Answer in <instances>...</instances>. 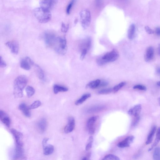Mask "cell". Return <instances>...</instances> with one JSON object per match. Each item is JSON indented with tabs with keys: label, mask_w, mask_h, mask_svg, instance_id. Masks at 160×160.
Here are the masks:
<instances>
[{
	"label": "cell",
	"mask_w": 160,
	"mask_h": 160,
	"mask_svg": "<svg viewBox=\"0 0 160 160\" xmlns=\"http://www.w3.org/2000/svg\"><path fill=\"white\" fill-rule=\"evenodd\" d=\"M133 89L144 91H146L147 90L146 87L145 86L142 85H137L134 86L133 87Z\"/></svg>",
	"instance_id": "f35d334b"
},
{
	"label": "cell",
	"mask_w": 160,
	"mask_h": 160,
	"mask_svg": "<svg viewBox=\"0 0 160 160\" xmlns=\"http://www.w3.org/2000/svg\"><path fill=\"white\" fill-rule=\"evenodd\" d=\"M157 85L159 86H160V81L158 82L157 83Z\"/></svg>",
	"instance_id": "c3c4849f"
},
{
	"label": "cell",
	"mask_w": 160,
	"mask_h": 160,
	"mask_svg": "<svg viewBox=\"0 0 160 160\" xmlns=\"http://www.w3.org/2000/svg\"><path fill=\"white\" fill-rule=\"evenodd\" d=\"M53 49L59 54L64 55L65 54L67 49V41L65 38L58 36Z\"/></svg>",
	"instance_id": "277c9868"
},
{
	"label": "cell",
	"mask_w": 160,
	"mask_h": 160,
	"mask_svg": "<svg viewBox=\"0 0 160 160\" xmlns=\"http://www.w3.org/2000/svg\"><path fill=\"white\" fill-rule=\"evenodd\" d=\"M0 65H1V67L2 68L5 67L7 65L5 62L3 60L1 56V64H0Z\"/></svg>",
	"instance_id": "60d3db41"
},
{
	"label": "cell",
	"mask_w": 160,
	"mask_h": 160,
	"mask_svg": "<svg viewBox=\"0 0 160 160\" xmlns=\"http://www.w3.org/2000/svg\"><path fill=\"white\" fill-rule=\"evenodd\" d=\"M54 93L57 94L59 92H65L68 90V88L63 86L55 84L53 87Z\"/></svg>",
	"instance_id": "603a6c76"
},
{
	"label": "cell",
	"mask_w": 160,
	"mask_h": 160,
	"mask_svg": "<svg viewBox=\"0 0 160 160\" xmlns=\"http://www.w3.org/2000/svg\"><path fill=\"white\" fill-rule=\"evenodd\" d=\"M100 82L101 80H99L92 81L87 84L86 87L92 89L96 88H98Z\"/></svg>",
	"instance_id": "484cf974"
},
{
	"label": "cell",
	"mask_w": 160,
	"mask_h": 160,
	"mask_svg": "<svg viewBox=\"0 0 160 160\" xmlns=\"http://www.w3.org/2000/svg\"><path fill=\"white\" fill-rule=\"evenodd\" d=\"M108 84V83L107 82L105 81H101V82H100L99 85L98 87H104L107 86Z\"/></svg>",
	"instance_id": "b9f144b4"
},
{
	"label": "cell",
	"mask_w": 160,
	"mask_h": 160,
	"mask_svg": "<svg viewBox=\"0 0 160 160\" xmlns=\"http://www.w3.org/2000/svg\"><path fill=\"white\" fill-rule=\"evenodd\" d=\"M34 13L36 17L40 22L46 23L51 20V11L42 7L36 8L34 9Z\"/></svg>",
	"instance_id": "7a4b0ae2"
},
{
	"label": "cell",
	"mask_w": 160,
	"mask_h": 160,
	"mask_svg": "<svg viewBox=\"0 0 160 160\" xmlns=\"http://www.w3.org/2000/svg\"><path fill=\"white\" fill-rule=\"evenodd\" d=\"M47 127V122L45 118H42L37 122L36 127L40 133L44 132Z\"/></svg>",
	"instance_id": "4fadbf2b"
},
{
	"label": "cell",
	"mask_w": 160,
	"mask_h": 160,
	"mask_svg": "<svg viewBox=\"0 0 160 160\" xmlns=\"http://www.w3.org/2000/svg\"><path fill=\"white\" fill-rule=\"evenodd\" d=\"M145 29L146 32L149 34H152L155 33L154 31L152 30L151 28L148 26H145Z\"/></svg>",
	"instance_id": "ab89813d"
},
{
	"label": "cell",
	"mask_w": 160,
	"mask_h": 160,
	"mask_svg": "<svg viewBox=\"0 0 160 160\" xmlns=\"http://www.w3.org/2000/svg\"><path fill=\"white\" fill-rule=\"evenodd\" d=\"M48 140L49 139L47 138H46L43 140L42 142V145L43 147H45L46 146L47 142Z\"/></svg>",
	"instance_id": "ee69618b"
},
{
	"label": "cell",
	"mask_w": 160,
	"mask_h": 160,
	"mask_svg": "<svg viewBox=\"0 0 160 160\" xmlns=\"http://www.w3.org/2000/svg\"><path fill=\"white\" fill-rule=\"evenodd\" d=\"M155 51L154 48L152 46L147 47L146 50L144 55V59L146 62L152 61L154 57Z\"/></svg>",
	"instance_id": "8fae6325"
},
{
	"label": "cell",
	"mask_w": 160,
	"mask_h": 160,
	"mask_svg": "<svg viewBox=\"0 0 160 160\" xmlns=\"http://www.w3.org/2000/svg\"><path fill=\"white\" fill-rule=\"evenodd\" d=\"M91 96L90 93H87L84 94L79 99L77 100L75 103V104L76 105H79L83 103L88 98H89Z\"/></svg>",
	"instance_id": "83f0119b"
},
{
	"label": "cell",
	"mask_w": 160,
	"mask_h": 160,
	"mask_svg": "<svg viewBox=\"0 0 160 160\" xmlns=\"http://www.w3.org/2000/svg\"><path fill=\"white\" fill-rule=\"evenodd\" d=\"M34 64L33 61L29 57H26L22 59L20 62V67L26 70L30 69L31 66Z\"/></svg>",
	"instance_id": "5bb4252c"
},
{
	"label": "cell",
	"mask_w": 160,
	"mask_h": 160,
	"mask_svg": "<svg viewBox=\"0 0 160 160\" xmlns=\"http://www.w3.org/2000/svg\"><path fill=\"white\" fill-rule=\"evenodd\" d=\"M102 160H120V159L117 156L112 154H109L106 155Z\"/></svg>",
	"instance_id": "4dcf8cb0"
},
{
	"label": "cell",
	"mask_w": 160,
	"mask_h": 160,
	"mask_svg": "<svg viewBox=\"0 0 160 160\" xmlns=\"http://www.w3.org/2000/svg\"><path fill=\"white\" fill-rule=\"evenodd\" d=\"M81 160H90V159L89 157H86L83 158Z\"/></svg>",
	"instance_id": "7dc6e473"
},
{
	"label": "cell",
	"mask_w": 160,
	"mask_h": 160,
	"mask_svg": "<svg viewBox=\"0 0 160 160\" xmlns=\"http://www.w3.org/2000/svg\"><path fill=\"white\" fill-rule=\"evenodd\" d=\"M159 102V105H160V98H159L158 99Z\"/></svg>",
	"instance_id": "f907efd6"
},
{
	"label": "cell",
	"mask_w": 160,
	"mask_h": 160,
	"mask_svg": "<svg viewBox=\"0 0 160 160\" xmlns=\"http://www.w3.org/2000/svg\"><path fill=\"white\" fill-rule=\"evenodd\" d=\"M54 151V147L52 145H48L43 147V153L45 155H51Z\"/></svg>",
	"instance_id": "cb8c5ba5"
},
{
	"label": "cell",
	"mask_w": 160,
	"mask_h": 160,
	"mask_svg": "<svg viewBox=\"0 0 160 160\" xmlns=\"http://www.w3.org/2000/svg\"><path fill=\"white\" fill-rule=\"evenodd\" d=\"M156 72L159 75H160V67H158L156 68Z\"/></svg>",
	"instance_id": "f6af8a7d"
},
{
	"label": "cell",
	"mask_w": 160,
	"mask_h": 160,
	"mask_svg": "<svg viewBox=\"0 0 160 160\" xmlns=\"http://www.w3.org/2000/svg\"><path fill=\"white\" fill-rule=\"evenodd\" d=\"M69 28L68 24H66L64 23H62L61 25V30L62 32L66 33L67 32Z\"/></svg>",
	"instance_id": "74e56055"
},
{
	"label": "cell",
	"mask_w": 160,
	"mask_h": 160,
	"mask_svg": "<svg viewBox=\"0 0 160 160\" xmlns=\"http://www.w3.org/2000/svg\"><path fill=\"white\" fill-rule=\"evenodd\" d=\"M57 36L52 32H47L44 34V38L47 45L53 48Z\"/></svg>",
	"instance_id": "52a82bcc"
},
{
	"label": "cell",
	"mask_w": 160,
	"mask_h": 160,
	"mask_svg": "<svg viewBox=\"0 0 160 160\" xmlns=\"http://www.w3.org/2000/svg\"><path fill=\"white\" fill-rule=\"evenodd\" d=\"M155 33L157 35L160 36V27H158L155 28Z\"/></svg>",
	"instance_id": "7bdbcfd3"
},
{
	"label": "cell",
	"mask_w": 160,
	"mask_h": 160,
	"mask_svg": "<svg viewBox=\"0 0 160 160\" xmlns=\"http://www.w3.org/2000/svg\"><path fill=\"white\" fill-rule=\"evenodd\" d=\"M153 160H160V147H157L153 152Z\"/></svg>",
	"instance_id": "f546056e"
},
{
	"label": "cell",
	"mask_w": 160,
	"mask_h": 160,
	"mask_svg": "<svg viewBox=\"0 0 160 160\" xmlns=\"http://www.w3.org/2000/svg\"><path fill=\"white\" fill-rule=\"evenodd\" d=\"M75 1H72L69 3L66 9V13L67 14H69L70 13L72 8L74 4Z\"/></svg>",
	"instance_id": "e575fe53"
},
{
	"label": "cell",
	"mask_w": 160,
	"mask_h": 160,
	"mask_svg": "<svg viewBox=\"0 0 160 160\" xmlns=\"http://www.w3.org/2000/svg\"><path fill=\"white\" fill-rule=\"evenodd\" d=\"M119 56L118 51L114 49L97 59V63L99 65L102 66L108 63L114 62L118 58Z\"/></svg>",
	"instance_id": "3957f363"
},
{
	"label": "cell",
	"mask_w": 160,
	"mask_h": 160,
	"mask_svg": "<svg viewBox=\"0 0 160 160\" xmlns=\"http://www.w3.org/2000/svg\"><path fill=\"white\" fill-rule=\"evenodd\" d=\"M134 139V137L130 136L127 137L124 140L119 143L117 146L120 148H126L129 147L132 143Z\"/></svg>",
	"instance_id": "2e32d148"
},
{
	"label": "cell",
	"mask_w": 160,
	"mask_h": 160,
	"mask_svg": "<svg viewBox=\"0 0 160 160\" xmlns=\"http://www.w3.org/2000/svg\"><path fill=\"white\" fill-rule=\"evenodd\" d=\"M160 141V127L158 128L157 131L156 137L154 143L153 144L152 146L149 149V151H151V150L154 148Z\"/></svg>",
	"instance_id": "4316f807"
},
{
	"label": "cell",
	"mask_w": 160,
	"mask_h": 160,
	"mask_svg": "<svg viewBox=\"0 0 160 160\" xmlns=\"http://www.w3.org/2000/svg\"><path fill=\"white\" fill-rule=\"evenodd\" d=\"M57 1L53 0H44L40 2V7L50 11L52 9L57 3Z\"/></svg>",
	"instance_id": "7c38bea8"
},
{
	"label": "cell",
	"mask_w": 160,
	"mask_h": 160,
	"mask_svg": "<svg viewBox=\"0 0 160 160\" xmlns=\"http://www.w3.org/2000/svg\"><path fill=\"white\" fill-rule=\"evenodd\" d=\"M158 52L159 55L160 56V43L158 47Z\"/></svg>",
	"instance_id": "bcb514c9"
},
{
	"label": "cell",
	"mask_w": 160,
	"mask_h": 160,
	"mask_svg": "<svg viewBox=\"0 0 160 160\" xmlns=\"http://www.w3.org/2000/svg\"><path fill=\"white\" fill-rule=\"evenodd\" d=\"M80 16L82 26L84 29H86L89 27L90 23V12L87 9H84L80 12Z\"/></svg>",
	"instance_id": "5b68a950"
},
{
	"label": "cell",
	"mask_w": 160,
	"mask_h": 160,
	"mask_svg": "<svg viewBox=\"0 0 160 160\" xmlns=\"http://www.w3.org/2000/svg\"><path fill=\"white\" fill-rule=\"evenodd\" d=\"M157 130V127L155 125L153 126L151 128L150 132L147 137V140L146 142V145H149L151 143L152 141L153 137L154 136V134L156 132Z\"/></svg>",
	"instance_id": "44dd1931"
},
{
	"label": "cell",
	"mask_w": 160,
	"mask_h": 160,
	"mask_svg": "<svg viewBox=\"0 0 160 160\" xmlns=\"http://www.w3.org/2000/svg\"><path fill=\"white\" fill-rule=\"evenodd\" d=\"M11 131L14 138L16 145L23 147L24 143L22 134L14 128H12Z\"/></svg>",
	"instance_id": "9c48e42d"
},
{
	"label": "cell",
	"mask_w": 160,
	"mask_h": 160,
	"mask_svg": "<svg viewBox=\"0 0 160 160\" xmlns=\"http://www.w3.org/2000/svg\"><path fill=\"white\" fill-rule=\"evenodd\" d=\"M18 109L22 112L23 114L26 117L29 118L31 116L29 107H28L24 103H22L19 106Z\"/></svg>",
	"instance_id": "d6986e66"
},
{
	"label": "cell",
	"mask_w": 160,
	"mask_h": 160,
	"mask_svg": "<svg viewBox=\"0 0 160 160\" xmlns=\"http://www.w3.org/2000/svg\"><path fill=\"white\" fill-rule=\"evenodd\" d=\"M23 147L16 145L14 155V159H18L21 157L23 154L24 150Z\"/></svg>",
	"instance_id": "ffe728a7"
},
{
	"label": "cell",
	"mask_w": 160,
	"mask_h": 160,
	"mask_svg": "<svg viewBox=\"0 0 160 160\" xmlns=\"http://www.w3.org/2000/svg\"><path fill=\"white\" fill-rule=\"evenodd\" d=\"M26 92L27 96L29 98H30L34 95L35 91L33 87L28 86L26 88Z\"/></svg>",
	"instance_id": "f1b7e54d"
},
{
	"label": "cell",
	"mask_w": 160,
	"mask_h": 160,
	"mask_svg": "<svg viewBox=\"0 0 160 160\" xmlns=\"http://www.w3.org/2000/svg\"><path fill=\"white\" fill-rule=\"evenodd\" d=\"M75 127V121L74 118L72 117H69L68 123L65 128V132L67 134L71 132L74 129Z\"/></svg>",
	"instance_id": "9a60e30c"
},
{
	"label": "cell",
	"mask_w": 160,
	"mask_h": 160,
	"mask_svg": "<svg viewBox=\"0 0 160 160\" xmlns=\"http://www.w3.org/2000/svg\"><path fill=\"white\" fill-rule=\"evenodd\" d=\"M142 107L141 105H137L130 109L128 112V113L130 115L133 116L134 117L139 115L141 111Z\"/></svg>",
	"instance_id": "ac0fdd59"
},
{
	"label": "cell",
	"mask_w": 160,
	"mask_h": 160,
	"mask_svg": "<svg viewBox=\"0 0 160 160\" xmlns=\"http://www.w3.org/2000/svg\"><path fill=\"white\" fill-rule=\"evenodd\" d=\"M113 91V89L111 88H109L105 89L102 90H100L99 92V93L103 95V94H107L109 93L112 92Z\"/></svg>",
	"instance_id": "d590c367"
},
{
	"label": "cell",
	"mask_w": 160,
	"mask_h": 160,
	"mask_svg": "<svg viewBox=\"0 0 160 160\" xmlns=\"http://www.w3.org/2000/svg\"><path fill=\"white\" fill-rule=\"evenodd\" d=\"M136 27L135 25L132 24L130 25L128 32V37L130 40H132L134 38L135 34Z\"/></svg>",
	"instance_id": "7402d4cb"
},
{
	"label": "cell",
	"mask_w": 160,
	"mask_h": 160,
	"mask_svg": "<svg viewBox=\"0 0 160 160\" xmlns=\"http://www.w3.org/2000/svg\"><path fill=\"white\" fill-rule=\"evenodd\" d=\"M41 105V103L39 100H36L34 101L32 105L29 106L30 109H36L39 107Z\"/></svg>",
	"instance_id": "d6a6232c"
},
{
	"label": "cell",
	"mask_w": 160,
	"mask_h": 160,
	"mask_svg": "<svg viewBox=\"0 0 160 160\" xmlns=\"http://www.w3.org/2000/svg\"><path fill=\"white\" fill-rule=\"evenodd\" d=\"M0 119L5 126L9 127L11 124L10 118L8 115L4 111L1 110L0 111Z\"/></svg>",
	"instance_id": "e0dca14e"
},
{
	"label": "cell",
	"mask_w": 160,
	"mask_h": 160,
	"mask_svg": "<svg viewBox=\"0 0 160 160\" xmlns=\"http://www.w3.org/2000/svg\"><path fill=\"white\" fill-rule=\"evenodd\" d=\"M5 45L10 49L13 53L14 54H18L19 49V44L17 41H9L6 43Z\"/></svg>",
	"instance_id": "30bf717a"
},
{
	"label": "cell",
	"mask_w": 160,
	"mask_h": 160,
	"mask_svg": "<svg viewBox=\"0 0 160 160\" xmlns=\"http://www.w3.org/2000/svg\"><path fill=\"white\" fill-rule=\"evenodd\" d=\"M91 45V40L89 38L84 40L81 42L80 47L81 51L80 57L81 60H83L85 57Z\"/></svg>",
	"instance_id": "8992f818"
},
{
	"label": "cell",
	"mask_w": 160,
	"mask_h": 160,
	"mask_svg": "<svg viewBox=\"0 0 160 160\" xmlns=\"http://www.w3.org/2000/svg\"><path fill=\"white\" fill-rule=\"evenodd\" d=\"M134 117L135 118L132 123V127L136 126L138 124L140 120V117L139 115Z\"/></svg>",
	"instance_id": "8d00e7d4"
},
{
	"label": "cell",
	"mask_w": 160,
	"mask_h": 160,
	"mask_svg": "<svg viewBox=\"0 0 160 160\" xmlns=\"http://www.w3.org/2000/svg\"><path fill=\"white\" fill-rule=\"evenodd\" d=\"M98 118V116H93L88 120L87 123V127L89 133L93 135L95 132V123Z\"/></svg>",
	"instance_id": "ba28073f"
},
{
	"label": "cell",
	"mask_w": 160,
	"mask_h": 160,
	"mask_svg": "<svg viewBox=\"0 0 160 160\" xmlns=\"http://www.w3.org/2000/svg\"><path fill=\"white\" fill-rule=\"evenodd\" d=\"M21 160H27V159H26V158H23Z\"/></svg>",
	"instance_id": "681fc988"
},
{
	"label": "cell",
	"mask_w": 160,
	"mask_h": 160,
	"mask_svg": "<svg viewBox=\"0 0 160 160\" xmlns=\"http://www.w3.org/2000/svg\"><path fill=\"white\" fill-rule=\"evenodd\" d=\"M35 70L37 76L40 80L44 79L45 77L44 73L42 69L38 65H35Z\"/></svg>",
	"instance_id": "d4e9b609"
},
{
	"label": "cell",
	"mask_w": 160,
	"mask_h": 160,
	"mask_svg": "<svg viewBox=\"0 0 160 160\" xmlns=\"http://www.w3.org/2000/svg\"><path fill=\"white\" fill-rule=\"evenodd\" d=\"M28 82L26 76H21L15 80L14 83L13 93L16 98H21L23 97V90Z\"/></svg>",
	"instance_id": "6da1fadb"
},
{
	"label": "cell",
	"mask_w": 160,
	"mask_h": 160,
	"mask_svg": "<svg viewBox=\"0 0 160 160\" xmlns=\"http://www.w3.org/2000/svg\"><path fill=\"white\" fill-rule=\"evenodd\" d=\"M125 84H126V83L124 82L120 83L114 87L113 88V91H114L115 92H118L122 88L124 87Z\"/></svg>",
	"instance_id": "836d02e7"
},
{
	"label": "cell",
	"mask_w": 160,
	"mask_h": 160,
	"mask_svg": "<svg viewBox=\"0 0 160 160\" xmlns=\"http://www.w3.org/2000/svg\"><path fill=\"white\" fill-rule=\"evenodd\" d=\"M93 139L92 136H90L89 138L86 147V151H88L92 148Z\"/></svg>",
	"instance_id": "1f68e13d"
}]
</instances>
